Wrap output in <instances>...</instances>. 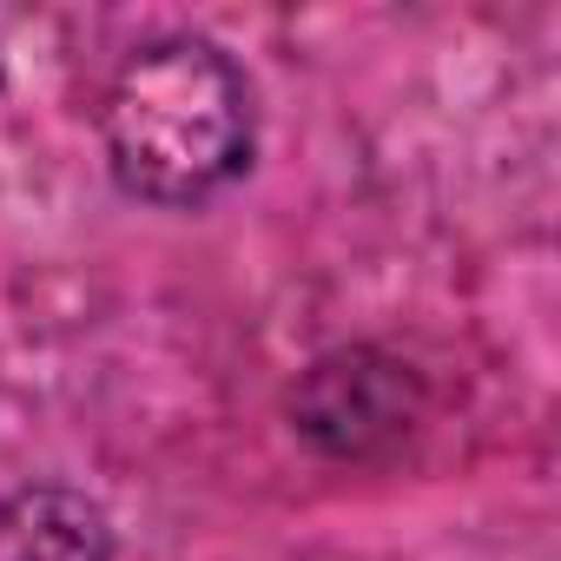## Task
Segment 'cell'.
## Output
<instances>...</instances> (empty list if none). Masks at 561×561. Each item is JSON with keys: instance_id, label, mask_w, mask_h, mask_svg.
I'll return each mask as SVG.
<instances>
[{"instance_id": "6da1fadb", "label": "cell", "mask_w": 561, "mask_h": 561, "mask_svg": "<svg viewBox=\"0 0 561 561\" xmlns=\"http://www.w3.org/2000/svg\"><path fill=\"white\" fill-rule=\"evenodd\" d=\"M100 139L126 198L192 211L244 179L257 152V100L218 41L165 34L113 73Z\"/></svg>"}, {"instance_id": "7a4b0ae2", "label": "cell", "mask_w": 561, "mask_h": 561, "mask_svg": "<svg viewBox=\"0 0 561 561\" xmlns=\"http://www.w3.org/2000/svg\"><path fill=\"white\" fill-rule=\"evenodd\" d=\"M285 410H291V430L318 456L364 469V462H390L416 436L423 383L403 357H390L377 344H344L298 370Z\"/></svg>"}, {"instance_id": "3957f363", "label": "cell", "mask_w": 561, "mask_h": 561, "mask_svg": "<svg viewBox=\"0 0 561 561\" xmlns=\"http://www.w3.org/2000/svg\"><path fill=\"white\" fill-rule=\"evenodd\" d=\"M0 561H113V522L87 489H21L0 502Z\"/></svg>"}]
</instances>
